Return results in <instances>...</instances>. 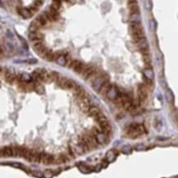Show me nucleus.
I'll list each match as a JSON object with an SVG mask.
<instances>
[{
	"label": "nucleus",
	"instance_id": "f257e3e1",
	"mask_svg": "<svg viewBox=\"0 0 178 178\" xmlns=\"http://www.w3.org/2000/svg\"><path fill=\"white\" fill-rule=\"evenodd\" d=\"M145 133V127L139 124H131L127 130V135L131 139H135Z\"/></svg>",
	"mask_w": 178,
	"mask_h": 178
},
{
	"label": "nucleus",
	"instance_id": "f03ea898",
	"mask_svg": "<svg viewBox=\"0 0 178 178\" xmlns=\"http://www.w3.org/2000/svg\"><path fill=\"white\" fill-rule=\"evenodd\" d=\"M78 105L80 107V108L83 112H88L90 108V99L88 97V95L86 93L79 98L78 99Z\"/></svg>",
	"mask_w": 178,
	"mask_h": 178
},
{
	"label": "nucleus",
	"instance_id": "7ed1b4c3",
	"mask_svg": "<svg viewBox=\"0 0 178 178\" xmlns=\"http://www.w3.org/2000/svg\"><path fill=\"white\" fill-rule=\"evenodd\" d=\"M136 46L137 48L141 50V52L143 53V54H149V48H148V42L145 37L142 38L139 41L136 42Z\"/></svg>",
	"mask_w": 178,
	"mask_h": 178
},
{
	"label": "nucleus",
	"instance_id": "20e7f679",
	"mask_svg": "<svg viewBox=\"0 0 178 178\" xmlns=\"http://www.w3.org/2000/svg\"><path fill=\"white\" fill-rule=\"evenodd\" d=\"M40 163H42L44 165L53 164V163H55V158L51 154H46V153H41Z\"/></svg>",
	"mask_w": 178,
	"mask_h": 178
},
{
	"label": "nucleus",
	"instance_id": "39448f33",
	"mask_svg": "<svg viewBox=\"0 0 178 178\" xmlns=\"http://www.w3.org/2000/svg\"><path fill=\"white\" fill-rule=\"evenodd\" d=\"M118 95H119V92H118V89L116 86H113L112 85L111 88L109 89L108 92L107 93L106 96L107 98H108L111 101H113L115 99H117L118 98Z\"/></svg>",
	"mask_w": 178,
	"mask_h": 178
},
{
	"label": "nucleus",
	"instance_id": "423d86ee",
	"mask_svg": "<svg viewBox=\"0 0 178 178\" xmlns=\"http://www.w3.org/2000/svg\"><path fill=\"white\" fill-rule=\"evenodd\" d=\"M106 81H107V78L105 76H102V75H101L99 77H98L97 79H95L92 82L93 89L98 92L99 89L102 87V86L104 84Z\"/></svg>",
	"mask_w": 178,
	"mask_h": 178
},
{
	"label": "nucleus",
	"instance_id": "0eeeda50",
	"mask_svg": "<svg viewBox=\"0 0 178 178\" xmlns=\"http://www.w3.org/2000/svg\"><path fill=\"white\" fill-rule=\"evenodd\" d=\"M138 97L141 102L145 101L146 98H148V91L146 87L145 86H139L138 88Z\"/></svg>",
	"mask_w": 178,
	"mask_h": 178
},
{
	"label": "nucleus",
	"instance_id": "6e6552de",
	"mask_svg": "<svg viewBox=\"0 0 178 178\" xmlns=\"http://www.w3.org/2000/svg\"><path fill=\"white\" fill-rule=\"evenodd\" d=\"M29 39L32 41L33 43H35V42H38V41H43V35L39 33V31L37 32H30L29 33Z\"/></svg>",
	"mask_w": 178,
	"mask_h": 178
},
{
	"label": "nucleus",
	"instance_id": "1a4fd4ad",
	"mask_svg": "<svg viewBox=\"0 0 178 178\" xmlns=\"http://www.w3.org/2000/svg\"><path fill=\"white\" fill-rule=\"evenodd\" d=\"M45 14L47 16V17L49 19V21H57L58 19L59 18V14L58 12L52 9L51 7L49 8V10H48L47 12H45Z\"/></svg>",
	"mask_w": 178,
	"mask_h": 178
},
{
	"label": "nucleus",
	"instance_id": "9d476101",
	"mask_svg": "<svg viewBox=\"0 0 178 178\" xmlns=\"http://www.w3.org/2000/svg\"><path fill=\"white\" fill-rule=\"evenodd\" d=\"M35 20L37 22H38V24L41 27L47 25L49 24V19H48V17H47V16H46L45 12H43V13H42V14H40L39 16H38L35 19Z\"/></svg>",
	"mask_w": 178,
	"mask_h": 178
},
{
	"label": "nucleus",
	"instance_id": "9b49d317",
	"mask_svg": "<svg viewBox=\"0 0 178 178\" xmlns=\"http://www.w3.org/2000/svg\"><path fill=\"white\" fill-rule=\"evenodd\" d=\"M17 76L14 71H10V70H7L5 72V80L7 82L12 84L15 80H17Z\"/></svg>",
	"mask_w": 178,
	"mask_h": 178
},
{
	"label": "nucleus",
	"instance_id": "f8f14e48",
	"mask_svg": "<svg viewBox=\"0 0 178 178\" xmlns=\"http://www.w3.org/2000/svg\"><path fill=\"white\" fill-rule=\"evenodd\" d=\"M131 36H132V39L136 43L137 41H139L140 39H141L142 38L145 37V32L143 31V29H141V30H139V31H135L134 33H132V34H131Z\"/></svg>",
	"mask_w": 178,
	"mask_h": 178
},
{
	"label": "nucleus",
	"instance_id": "ddd939ff",
	"mask_svg": "<svg viewBox=\"0 0 178 178\" xmlns=\"http://www.w3.org/2000/svg\"><path fill=\"white\" fill-rule=\"evenodd\" d=\"M18 10V13L25 19H29L31 18V17L33 16L31 14L30 11L28 10V8H25V7H20L17 9Z\"/></svg>",
	"mask_w": 178,
	"mask_h": 178
},
{
	"label": "nucleus",
	"instance_id": "4468645a",
	"mask_svg": "<svg viewBox=\"0 0 178 178\" xmlns=\"http://www.w3.org/2000/svg\"><path fill=\"white\" fill-rule=\"evenodd\" d=\"M111 85L110 83L108 82V81H106L104 84L102 86V87L99 89V90H98V93L101 94V95H106L107 94V93L108 92V90H109V89L111 88Z\"/></svg>",
	"mask_w": 178,
	"mask_h": 178
},
{
	"label": "nucleus",
	"instance_id": "2eb2a0df",
	"mask_svg": "<svg viewBox=\"0 0 178 178\" xmlns=\"http://www.w3.org/2000/svg\"><path fill=\"white\" fill-rule=\"evenodd\" d=\"M143 74L145 76V77L148 79L149 80H151L154 79V74L153 70L151 68H145L144 71H143Z\"/></svg>",
	"mask_w": 178,
	"mask_h": 178
},
{
	"label": "nucleus",
	"instance_id": "dca6fc26",
	"mask_svg": "<svg viewBox=\"0 0 178 178\" xmlns=\"http://www.w3.org/2000/svg\"><path fill=\"white\" fill-rule=\"evenodd\" d=\"M88 114L91 117H97L98 115L100 114V109L95 107V106H92V107H90L89 110H88Z\"/></svg>",
	"mask_w": 178,
	"mask_h": 178
},
{
	"label": "nucleus",
	"instance_id": "f3484780",
	"mask_svg": "<svg viewBox=\"0 0 178 178\" xmlns=\"http://www.w3.org/2000/svg\"><path fill=\"white\" fill-rule=\"evenodd\" d=\"M94 137H95V140H96L98 144H104L106 141V135L102 132L97 131L96 135H94Z\"/></svg>",
	"mask_w": 178,
	"mask_h": 178
},
{
	"label": "nucleus",
	"instance_id": "a211bd4d",
	"mask_svg": "<svg viewBox=\"0 0 178 178\" xmlns=\"http://www.w3.org/2000/svg\"><path fill=\"white\" fill-rule=\"evenodd\" d=\"M19 79L21 80V82H23V83H30L32 80V76L31 75H29L28 73H24L21 74V76H19Z\"/></svg>",
	"mask_w": 178,
	"mask_h": 178
},
{
	"label": "nucleus",
	"instance_id": "6ab92c4d",
	"mask_svg": "<svg viewBox=\"0 0 178 178\" xmlns=\"http://www.w3.org/2000/svg\"><path fill=\"white\" fill-rule=\"evenodd\" d=\"M165 98L167 103L169 104H172L174 102V94L170 89H167L166 93H165Z\"/></svg>",
	"mask_w": 178,
	"mask_h": 178
},
{
	"label": "nucleus",
	"instance_id": "aec40b11",
	"mask_svg": "<svg viewBox=\"0 0 178 178\" xmlns=\"http://www.w3.org/2000/svg\"><path fill=\"white\" fill-rule=\"evenodd\" d=\"M141 23V18L139 13H132L130 17V24Z\"/></svg>",
	"mask_w": 178,
	"mask_h": 178
},
{
	"label": "nucleus",
	"instance_id": "412c9836",
	"mask_svg": "<svg viewBox=\"0 0 178 178\" xmlns=\"http://www.w3.org/2000/svg\"><path fill=\"white\" fill-rule=\"evenodd\" d=\"M116 156L117 154L115 153L114 150H109L107 154H106V159H107V162L108 163H111V162H113L115 159H116Z\"/></svg>",
	"mask_w": 178,
	"mask_h": 178
},
{
	"label": "nucleus",
	"instance_id": "4be33fe9",
	"mask_svg": "<svg viewBox=\"0 0 178 178\" xmlns=\"http://www.w3.org/2000/svg\"><path fill=\"white\" fill-rule=\"evenodd\" d=\"M76 85H77V84H76V82H75V81L72 80L68 79V80H67V82H66V84H65V86H64V89H66V90H73Z\"/></svg>",
	"mask_w": 178,
	"mask_h": 178
},
{
	"label": "nucleus",
	"instance_id": "5701e85b",
	"mask_svg": "<svg viewBox=\"0 0 178 178\" xmlns=\"http://www.w3.org/2000/svg\"><path fill=\"white\" fill-rule=\"evenodd\" d=\"M51 52V50L49 49V48H47V47H45V46H43L42 49H40V50H39L38 52H37V54H39V55L40 56L41 58H45L46 56L49 54V53Z\"/></svg>",
	"mask_w": 178,
	"mask_h": 178
},
{
	"label": "nucleus",
	"instance_id": "b1692460",
	"mask_svg": "<svg viewBox=\"0 0 178 178\" xmlns=\"http://www.w3.org/2000/svg\"><path fill=\"white\" fill-rule=\"evenodd\" d=\"M56 62L58 65L60 66H65L67 63H68V60H67V58L62 54H60L58 56V58L56 59Z\"/></svg>",
	"mask_w": 178,
	"mask_h": 178
},
{
	"label": "nucleus",
	"instance_id": "393cba45",
	"mask_svg": "<svg viewBox=\"0 0 178 178\" xmlns=\"http://www.w3.org/2000/svg\"><path fill=\"white\" fill-rule=\"evenodd\" d=\"M34 90L39 94H43V93H44V87L42 85H40V84H35Z\"/></svg>",
	"mask_w": 178,
	"mask_h": 178
},
{
	"label": "nucleus",
	"instance_id": "a878e982",
	"mask_svg": "<svg viewBox=\"0 0 178 178\" xmlns=\"http://www.w3.org/2000/svg\"><path fill=\"white\" fill-rule=\"evenodd\" d=\"M68 80V78L65 77V76H59L58 80H57L58 85L60 86L61 88H64V86H65V84H66V82H67V80Z\"/></svg>",
	"mask_w": 178,
	"mask_h": 178
},
{
	"label": "nucleus",
	"instance_id": "bb28decb",
	"mask_svg": "<svg viewBox=\"0 0 178 178\" xmlns=\"http://www.w3.org/2000/svg\"><path fill=\"white\" fill-rule=\"evenodd\" d=\"M43 46L44 45H43V41H38V42L33 43V49L35 50V52H38L39 50H40Z\"/></svg>",
	"mask_w": 178,
	"mask_h": 178
},
{
	"label": "nucleus",
	"instance_id": "cd10ccee",
	"mask_svg": "<svg viewBox=\"0 0 178 178\" xmlns=\"http://www.w3.org/2000/svg\"><path fill=\"white\" fill-rule=\"evenodd\" d=\"M50 7L58 12L59 10V8L61 7V2H59V1H54Z\"/></svg>",
	"mask_w": 178,
	"mask_h": 178
},
{
	"label": "nucleus",
	"instance_id": "c85d7f7f",
	"mask_svg": "<svg viewBox=\"0 0 178 178\" xmlns=\"http://www.w3.org/2000/svg\"><path fill=\"white\" fill-rule=\"evenodd\" d=\"M96 119H97V122H98V124H100V123L102 122H107V121H108L107 117H105L104 115L101 114V113L96 117Z\"/></svg>",
	"mask_w": 178,
	"mask_h": 178
},
{
	"label": "nucleus",
	"instance_id": "c756f323",
	"mask_svg": "<svg viewBox=\"0 0 178 178\" xmlns=\"http://www.w3.org/2000/svg\"><path fill=\"white\" fill-rule=\"evenodd\" d=\"M143 60H144V62H145L146 64H150V63H151V61H152L151 57H150V55H149V54H143Z\"/></svg>",
	"mask_w": 178,
	"mask_h": 178
},
{
	"label": "nucleus",
	"instance_id": "7c9ffc66",
	"mask_svg": "<svg viewBox=\"0 0 178 178\" xmlns=\"http://www.w3.org/2000/svg\"><path fill=\"white\" fill-rule=\"evenodd\" d=\"M68 63H69L68 64V68L74 70V68H76L77 66V64L79 63V61H77V60H72V61L69 62Z\"/></svg>",
	"mask_w": 178,
	"mask_h": 178
},
{
	"label": "nucleus",
	"instance_id": "2f4dec72",
	"mask_svg": "<svg viewBox=\"0 0 178 178\" xmlns=\"http://www.w3.org/2000/svg\"><path fill=\"white\" fill-rule=\"evenodd\" d=\"M50 75H51V78H52V81H57L59 78V74L58 72H50Z\"/></svg>",
	"mask_w": 178,
	"mask_h": 178
},
{
	"label": "nucleus",
	"instance_id": "473e14b6",
	"mask_svg": "<svg viewBox=\"0 0 178 178\" xmlns=\"http://www.w3.org/2000/svg\"><path fill=\"white\" fill-rule=\"evenodd\" d=\"M53 176H54V173H53V172L49 171V170H47L43 174V177H44L45 178H52Z\"/></svg>",
	"mask_w": 178,
	"mask_h": 178
},
{
	"label": "nucleus",
	"instance_id": "72a5a7b5",
	"mask_svg": "<svg viewBox=\"0 0 178 178\" xmlns=\"http://www.w3.org/2000/svg\"><path fill=\"white\" fill-rule=\"evenodd\" d=\"M38 9H39V8H38L37 7L35 6V5L30 7L28 8V10L30 11V12H31L32 15H34L35 13H36V12H38Z\"/></svg>",
	"mask_w": 178,
	"mask_h": 178
},
{
	"label": "nucleus",
	"instance_id": "f704fd0d",
	"mask_svg": "<svg viewBox=\"0 0 178 178\" xmlns=\"http://www.w3.org/2000/svg\"><path fill=\"white\" fill-rule=\"evenodd\" d=\"M79 168H80V170L81 172H90V168L88 167L85 166V165H80L79 166Z\"/></svg>",
	"mask_w": 178,
	"mask_h": 178
},
{
	"label": "nucleus",
	"instance_id": "c9c22d12",
	"mask_svg": "<svg viewBox=\"0 0 178 178\" xmlns=\"http://www.w3.org/2000/svg\"><path fill=\"white\" fill-rule=\"evenodd\" d=\"M32 175L34 176V177H43V173L40 172H39V171H34V172H32Z\"/></svg>",
	"mask_w": 178,
	"mask_h": 178
},
{
	"label": "nucleus",
	"instance_id": "e433bc0d",
	"mask_svg": "<svg viewBox=\"0 0 178 178\" xmlns=\"http://www.w3.org/2000/svg\"><path fill=\"white\" fill-rule=\"evenodd\" d=\"M130 150H131V149L130 146H125L122 149V152L125 154H129V153H130Z\"/></svg>",
	"mask_w": 178,
	"mask_h": 178
},
{
	"label": "nucleus",
	"instance_id": "4c0bfd02",
	"mask_svg": "<svg viewBox=\"0 0 178 178\" xmlns=\"http://www.w3.org/2000/svg\"><path fill=\"white\" fill-rule=\"evenodd\" d=\"M151 3H151L150 1H148V2L145 3V8L148 9L149 11L151 10V8H152V4H151Z\"/></svg>",
	"mask_w": 178,
	"mask_h": 178
},
{
	"label": "nucleus",
	"instance_id": "58836bf2",
	"mask_svg": "<svg viewBox=\"0 0 178 178\" xmlns=\"http://www.w3.org/2000/svg\"><path fill=\"white\" fill-rule=\"evenodd\" d=\"M12 167H18V168H24V167L22 166L21 163H12L11 164Z\"/></svg>",
	"mask_w": 178,
	"mask_h": 178
},
{
	"label": "nucleus",
	"instance_id": "ea45409f",
	"mask_svg": "<svg viewBox=\"0 0 178 178\" xmlns=\"http://www.w3.org/2000/svg\"><path fill=\"white\" fill-rule=\"evenodd\" d=\"M43 1H35V2H34V3H35L34 5L38 7L41 6V5L43 4Z\"/></svg>",
	"mask_w": 178,
	"mask_h": 178
},
{
	"label": "nucleus",
	"instance_id": "a19ab883",
	"mask_svg": "<svg viewBox=\"0 0 178 178\" xmlns=\"http://www.w3.org/2000/svg\"><path fill=\"white\" fill-rule=\"evenodd\" d=\"M145 149V146H144V145H141L136 146V149H137V150H141V149Z\"/></svg>",
	"mask_w": 178,
	"mask_h": 178
},
{
	"label": "nucleus",
	"instance_id": "79ce46f5",
	"mask_svg": "<svg viewBox=\"0 0 178 178\" xmlns=\"http://www.w3.org/2000/svg\"><path fill=\"white\" fill-rule=\"evenodd\" d=\"M2 71H3V70H2V68L0 67V72H2Z\"/></svg>",
	"mask_w": 178,
	"mask_h": 178
}]
</instances>
